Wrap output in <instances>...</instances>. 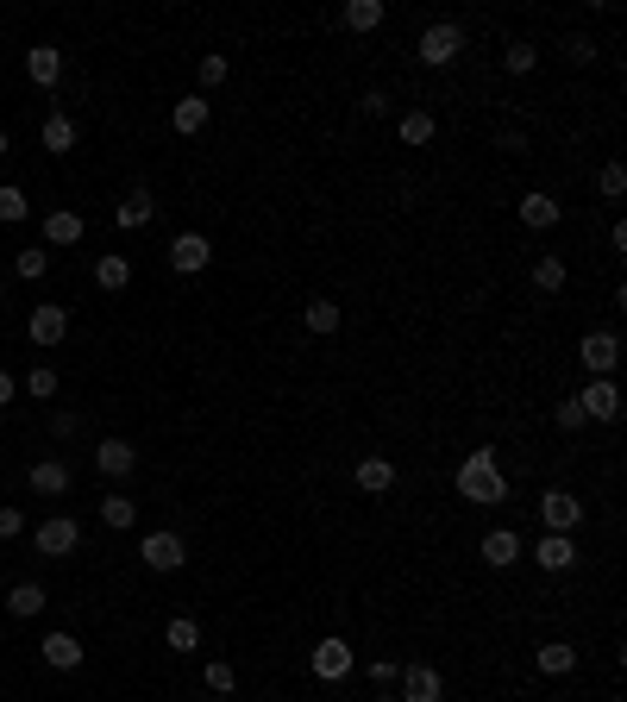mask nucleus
<instances>
[{"label":"nucleus","instance_id":"17","mask_svg":"<svg viewBox=\"0 0 627 702\" xmlns=\"http://www.w3.org/2000/svg\"><path fill=\"white\" fill-rule=\"evenodd\" d=\"M559 220H565V207L552 201V195H540V189H533V195H521V226L546 232V226H559Z\"/></svg>","mask_w":627,"mask_h":702},{"label":"nucleus","instance_id":"24","mask_svg":"<svg viewBox=\"0 0 627 702\" xmlns=\"http://www.w3.org/2000/svg\"><path fill=\"white\" fill-rule=\"evenodd\" d=\"M32 489H38V496H63V489H69V464L63 458H38L32 464Z\"/></svg>","mask_w":627,"mask_h":702},{"label":"nucleus","instance_id":"3","mask_svg":"<svg viewBox=\"0 0 627 702\" xmlns=\"http://www.w3.org/2000/svg\"><path fill=\"white\" fill-rule=\"evenodd\" d=\"M138 558H145L151 571H182V565H189V540H182V533H170V527H157V533H145V540H138Z\"/></svg>","mask_w":627,"mask_h":702},{"label":"nucleus","instance_id":"42","mask_svg":"<svg viewBox=\"0 0 627 702\" xmlns=\"http://www.w3.org/2000/svg\"><path fill=\"white\" fill-rule=\"evenodd\" d=\"M19 533H26V514H19V508H0V540H19Z\"/></svg>","mask_w":627,"mask_h":702},{"label":"nucleus","instance_id":"23","mask_svg":"<svg viewBox=\"0 0 627 702\" xmlns=\"http://www.w3.org/2000/svg\"><path fill=\"white\" fill-rule=\"evenodd\" d=\"M44 583H13L7 590V615H19V621H32V615H44Z\"/></svg>","mask_w":627,"mask_h":702},{"label":"nucleus","instance_id":"8","mask_svg":"<svg viewBox=\"0 0 627 702\" xmlns=\"http://www.w3.org/2000/svg\"><path fill=\"white\" fill-rule=\"evenodd\" d=\"M76 546H82V527L69 521V514H51V521L38 527V552H44V558H69Z\"/></svg>","mask_w":627,"mask_h":702},{"label":"nucleus","instance_id":"6","mask_svg":"<svg viewBox=\"0 0 627 702\" xmlns=\"http://www.w3.org/2000/svg\"><path fill=\"white\" fill-rule=\"evenodd\" d=\"M540 521H546V533H571L577 521H584V502H577L571 489H546V496H540Z\"/></svg>","mask_w":627,"mask_h":702},{"label":"nucleus","instance_id":"31","mask_svg":"<svg viewBox=\"0 0 627 702\" xmlns=\"http://www.w3.org/2000/svg\"><path fill=\"white\" fill-rule=\"evenodd\" d=\"M301 320H308V333H339V301H308V314H301Z\"/></svg>","mask_w":627,"mask_h":702},{"label":"nucleus","instance_id":"39","mask_svg":"<svg viewBox=\"0 0 627 702\" xmlns=\"http://www.w3.org/2000/svg\"><path fill=\"white\" fill-rule=\"evenodd\" d=\"M26 389H32V402H51V395H57V370H51V364H38L32 377H26Z\"/></svg>","mask_w":627,"mask_h":702},{"label":"nucleus","instance_id":"5","mask_svg":"<svg viewBox=\"0 0 627 702\" xmlns=\"http://www.w3.org/2000/svg\"><path fill=\"white\" fill-rule=\"evenodd\" d=\"M207 264H214V245H207L201 232H176V239H170V270L176 276H195Z\"/></svg>","mask_w":627,"mask_h":702},{"label":"nucleus","instance_id":"22","mask_svg":"<svg viewBox=\"0 0 627 702\" xmlns=\"http://www.w3.org/2000/svg\"><path fill=\"white\" fill-rule=\"evenodd\" d=\"M358 489H364V496H389V489H396V464H389V458H364L358 464Z\"/></svg>","mask_w":627,"mask_h":702},{"label":"nucleus","instance_id":"2","mask_svg":"<svg viewBox=\"0 0 627 702\" xmlns=\"http://www.w3.org/2000/svg\"><path fill=\"white\" fill-rule=\"evenodd\" d=\"M414 51H421V63L446 69V63H458V57H464V26H458V19H433V26L421 32V44H414Z\"/></svg>","mask_w":627,"mask_h":702},{"label":"nucleus","instance_id":"9","mask_svg":"<svg viewBox=\"0 0 627 702\" xmlns=\"http://www.w3.org/2000/svg\"><path fill=\"white\" fill-rule=\"evenodd\" d=\"M439 696H446V684H439V671L427 659L402 665V702H439Z\"/></svg>","mask_w":627,"mask_h":702},{"label":"nucleus","instance_id":"16","mask_svg":"<svg viewBox=\"0 0 627 702\" xmlns=\"http://www.w3.org/2000/svg\"><path fill=\"white\" fill-rule=\"evenodd\" d=\"M515 558H521V533H508V527L483 533V565H490V571H508Z\"/></svg>","mask_w":627,"mask_h":702},{"label":"nucleus","instance_id":"12","mask_svg":"<svg viewBox=\"0 0 627 702\" xmlns=\"http://www.w3.org/2000/svg\"><path fill=\"white\" fill-rule=\"evenodd\" d=\"M26 333H32V345H57V339L69 333V314L57 308V301H38L32 320H26Z\"/></svg>","mask_w":627,"mask_h":702},{"label":"nucleus","instance_id":"48","mask_svg":"<svg viewBox=\"0 0 627 702\" xmlns=\"http://www.w3.org/2000/svg\"><path fill=\"white\" fill-rule=\"evenodd\" d=\"M0 289H7V276H0Z\"/></svg>","mask_w":627,"mask_h":702},{"label":"nucleus","instance_id":"19","mask_svg":"<svg viewBox=\"0 0 627 702\" xmlns=\"http://www.w3.org/2000/svg\"><path fill=\"white\" fill-rule=\"evenodd\" d=\"M533 665H540V677H571V671H577V646L546 640L540 652H533Z\"/></svg>","mask_w":627,"mask_h":702},{"label":"nucleus","instance_id":"32","mask_svg":"<svg viewBox=\"0 0 627 702\" xmlns=\"http://www.w3.org/2000/svg\"><path fill=\"white\" fill-rule=\"evenodd\" d=\"M95 283L113 295V289H126L132 283V264H126V257H101V264H95Z\"/></svg>","mask_w":627,"mask_h":702},{"label":"nucleus","instance_id":"33","mask_svg":"<svg viewBox=\"0 0 627 702\" xmlns=\"http://www.w3.org/2000/svg\"><path fill=\"white\" fill-rule=\"evenodd\" d=\"M32 214V201H26V189H13V182H0V220H26Z\"/></svg>","mask_w":627,"mask_h":702},{"label":"nucleus","instance_id":"18","mask_svg":"<svg viewBox=\"0 0 627 702\" xmlns=\"http://www.w3.org/2000/svg\"><path fill=\"white\" fill-rule=\"evenodd\" d=\"M44 665H51V671H76L82 665V640L76 634H44Z\"/></svg>","mask_w":627,"mask_h":702},{"label":"nucleus","instance_id":"34","mask_svg":"<svg viewBox=\"0 0 627 702\" xmlns=\"http://www.w3.org/2000/svg\"><path fill=\"white\" fill-rule=\"evenodd\" d=\"M164 640H170V646H176V652H195V646H201V627H195V621H189V615H176V621H170V627H164Z\"/></svg>","mask_w":627,"mask_h":702},{"label":"nucleus","instance_id":"25","mask_svg":"<svg viewBox=\"0 0 627 702\" xmlns=\"http://www.w3.org/2000/svg\"><path fill=\"white\" fill-rule=\"evenodd\" d=\"M44 239H51V245H76V239H82V214L51 207V214H44Z\"/></svg>","mask_w":627,"mask_h":702},{"label":"nucleus","instance_id":"29","mask_svg":"<svg viewBox=\"0 0 627 702\" xmlns=\"http://www.w3.org/2000/svg\"><path fill=\"white\" fill-rule=\"evenodd\" d=\"M101 521H107V527H132V521H138V502L113 489V496H101Z\"/></svg>","mask_w":627,"mask_h":702},{"label":"nucleus","instance_id":"41","mask_svg":"<svg viewBox=\"0 0 627 702\" xmlns=\"http://www.w3.org/2000/svg\"><path fill=\"white\" fill-rule=\"evenodd\" d=\"M358 113H364V120H383V113H389V95H383V88H370V95L358 101Z\"/></svg>","mask_w":627,"mask_h":702},{"label":"nucleus","instance_id":"43","mask_svg":"<svg viewBox=\"0 0 627 702\" xmlns=\"http://www.w3.org/2000/svg\"><path fill=\"white\" fill-rule=\"evenodd\" d=\"M396 677H402L396 659H370V684H396Z\"/></svg>","mask_w":627,"mask_h":702},{"label":"nucleus","instance_id":"47","mask_svg":"<svg viewBox=\"0 0 627 702\" xmlns=\"http://www.w3.org/2000/svg\"><path fill=\"white\" fill-rule=\"evenodd\" d=\"M0 157H7V132H0Z\"/></svg>","mask_w":627,"mask_h":702},{"label":"nucleus","instance_id":"30","mask_svg":"<svg viewBox=\"0 0 627 702\" xmlns=\"http://www.w3.org/2000/svg\"><path fill=\"white\" fill-rule=\"evenodd\" d=\"M502 63H508V76H533V69H540V51H533L527 38H515V44L502 51Z\"/></svg>","mask_w":627,"mask_h":702},{"label":"nucleus","instance_id":"14","mask_svg":"<svg viewBox=\"0 0 627 702\" xmlns=\"http://www.w3.org/2000/svg\"><path fill=\"white\" fill-rule=\"evenodd\" d=\"M26 76H32L38 88H57V82H63V51H57V44H38V51H26Z\"/></svg>","mask_w":627,"mask_h":702},{"label":"nucleus","instance_id":"44","mask_svg":"<svg viewBox=\"0 0 627 702\" xmlns=\"http://www.w3.org/2000/svg\"><path fill=\"white\" fill-rule=\"evenodd\" d=\"M565 57H571V63H596V44H590V38H571Z\"/></svg>","mask_w":627,"mask_h":702},{"label":"nucleus","instance_id":"45","mask_svg":"<svg viewBox=\"0 0 627 702\" xmlns=\"http://www.w3.org/2000/svg\"><path fill=\"white\" fill-rule=\"evenodd\" d=\"M76 427H82L76 414H57V420H51V433H57V439H76Z\"/></svg>","mask_w":627,"mask_h":702},{"label":"nucleus","instance_id":"37","mask_svg":"<svg viewBox=\"0 0 627 702\" xmlns=\"http://www.w3.org/2000/svg\"><path fill=\"white\" fill-rule=\"evenodd\" d=\"M207 690H214V696H232V690H239V671H232L226 659H214V665H207Z\"/></svg>","mask_w":627,"mask_h":702},{"label":"nucleus","instance_id":"40","mask_svg":"<svg viewBox=\"0 0 627 702\" xmlns=\"http://www.w3.org/2000/svg\"><path fill=\"white\" fill-rule=\"evenodd\" d=\"M552 420H559L565 433H577V427H584V408H577V395H565V402L552 408Z\"/></svg>","mask_w":627,"mask_h":702},{"label":"nucleus","instance_id":"4","mask_svg":"<svg viewBox=\"0 0 627 702\" xmlns=\"http://www.w3.org/2000/svg\"><path fill=\"white\" fill-rule=\"evenodd\" d=\"M577 408H584V420H621V389H615V377H590L584 395H577Z\"/></svg>","mask_w":627,"mask_h":702},{"label":"nucleus","instance_id":"35","mask_svg":"<svg viewBox=\"0 0 627 702\" xmlns=\"http://www.w3.org/2000/svg\"><path fill=\"white\" fill-rule=\"evenodd\" d=\"M44 270H51V251H38V245L13 257V276H26V283H38V276H44Z\"/></svg>","mask_w":627,"mask_h":702},{"label":"nucleus","instance_id":"13","mask_svg":"<svg viewBox=\"0 0 627 702\" xmlns=\"http://www.w3.org/2000/svg\"><path fill=\"white\" fill-rule=\"evenodd\" d=\"M533 558H540V571H571L577 565V540H571V533H540Z\"/></svg>","mask_w":627,"mask_h":702},{"label":"nucleus","instance_id":"27","mask_svg":"<svg viewBox=\"0 0 627 702\" xmlns=\"http://www.w3.org/2000/svg\"><path fill=\"white\" fill-rule=\"evenodd\" d=\"M402 145H433V132H439V120H433V113L427 107H414V113H402Z\"/></svg>","mask_w":627,"mask_h":702},{"label":"nucleus","instance_id":"28","mask_svg":"<svg viewBox=\"0 0 627 702\" xmlns=\"http://www.w3.org/2000/svg\"><path fill=\"white\" fill-rule=\"evenodd\" d=\"M44 151H76V120H69V113H51V120H44Z\"/></svg>","mask_w":627,"mask_h":702},{"label":"nucleus","instance_id":"1","mask_svg":"<svg viewBox=\"0 0 627 702\" xmlns=\"http://www.w3.org/2000/svg\"><path fill=\"white\" fill-rule=\"evenodd\" d=\"M458 496H464V502H483V508L508 502V477H502L496 452H471V458L458 464Z\"/></svg>","mask_w":627,"mask_h":702},{"label":"nucleus","instance_id":"11","mask_svg":"<svg viewBox=\"0 0 627 702\" xmlns=\"http://www.w3.org/2000/svg\"><path fill=\"white\" fill-rule=\"evenodd\" d=\"M95 471L101 477H132L138 471V446H132V439H101V446H95Z\"/></svg>","mask_w":627,"mask_h":702},{"label":"nucleus","instance_id":"26","mask_svg":"<svg viewBox=\"0 0 627 702\" xmlns=\"http://www.w3.org/2000/svg\"><path fill=\"white\" fill-rule=\"evenodd\" d=\"M565 257H552V251H540V264H533V289H540V295H559L565 289Z\"/></svg>","mask_w":627,"mask_h":702},{"label":"nucleus","instance_id":"20","mask_svg":"<svg viewBox=\"0 0 627 702\" xmlns=\"http://www.w3.org/2000/svg\"><path fill=\"white\" fill-rule=\"evenodd\" d=\"M339 26H345V32H377V26H383V0H345V7H339Z\"/></svg>","mask_w":627,"mask_h":702},{"label":"nucleus","instance_id":"15","mask_svg":"<svg viewBox=\"0 0 627 702\" xmlns=\"http://www.w3.org/2000/svg\"><path fill=\"white\" fill-rule=\"evenodd\" d=\"M207 120H214V107H207L201 95H182V101L170 107V126H176L182 138H195V132H207Z\"/></svg>","mask_w":627,"mask_h":702},{"label":"nucleus","instance_id":"36","mask_svg":"<svg viewBox=\"0 0 627 702\" xmlns=\"http://www.w3.org/2000/svg\"><path fill=\"white\" fill-rule=\"evenodd\" d=\"M596 189H602V201H621V195H627V170H621V163H602Z\"/></svg>","mask_w":627,"mask_h":702},{"label":"nucleus","instance_id":"7","mask_svg":"<svg viewBox=\"0 0 627 702\" xmlns=\"http://www.w3.org/2000/svg\"><path fill=\"white\" fill-rule=\"evenodd\" d=\"M577 358H584L590 377H615V364H621V339H615V333H584Z\"/></svg>","mask_w":627,"mask_h":702},{"label":"nucleus","instance_id":"46","mask_svg":"<svg viewBox=\"0 0 627 702\" xmlns=\"http://www.w3.org/2000/svg\"><path fill=\"white\" fill-rule=\"evenodd\" d=\"M13 402V377H7V364H0V408Z\"/></svg>","mask_w":627,"mask_h":702},{"label":"nucleus","instance_id":"10","mask_svg":"<svg viewBox=\"0 0 627 702\" xmlns=\"http://www.w3.org/2000/svg\"><path fill=\"white\" fill-rule=\"evenodd\" d=\"M308 665H314V677H320V684H339V677L352 671V646H345V640L333 634V640H320V646H314V659H308Z\"/></svg>","mask_w":627,"mask_h":702},{"label":"nucleus","instance_id":"38","mask_svg":"<svg viewBox=\"0 0 627 702\" xmlns=\"http://www.w3.org/2000/svg\"><path fill=\"white\" fill-rule=\"evenodd\" d=\"M226 69H232V63H226L220 51H207V57L195 63V76H201V88H220V82H226Z\"/></svg>","mask_w":627,"mask_h":702},{"label":"nucleus","instance_id":"21","mask_svg":"<svg viewBox=\"0 0 627 702\" xmlns=\"http://www.w3.org/2000/svg\"><path fill=\"white\" fill-rule=\"evenodd\" d=\"M151 214H157V201L138 189V195H126L120 207H113V226H120V232H138V226H151Z\"/></svg>","mask_w":627,"mask_h":702}]
</instances>
